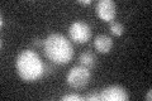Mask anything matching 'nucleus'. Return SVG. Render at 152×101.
Masks as SVG:
<instances>
[{
  "mask_svg": "<svg viewBox=\"0 0 152 101\" xmlns=\"http://www.w3.org/2000/svg\"><path fill=\"white\" fill-rule=\"evenodd\" d=\"M45 63L33 49H24L15 60V70L18 76L26 82H34L46 75Z\"/></svg>",
  "mask_w": 152,
  "mask_h": 101,
  "instance_id": "f257e3e1",
  "label": "nucleus"
},
{
  "mask_svg": "<svg viewBox=\"0 0 152 101\" xmlns=\"http://www.w3.org/2000/svg\"><path fill=\"white\" fill-rule=\"evenodd\" d=\"M43 53L56 65H67L74 58V47L65 36L60 33H51L45 38Z\"/></svg>",
  "mask_w": 152,
  "mask_h": 101,
  "instance_id": "f03ea898",
  "label": "nucleus"
},
{
  "mask_svg": "<svg viewBox=\"0 0 152 101\" xmlns=\"http://www.w3.org/2000/svg\"><path fill=\"white\" fill-rule=\"evenodd\" d=\"M91 73L84 66H74L66 75V84L74 90H83L90 84Z\"/></svg>",
  "mask_w": 152,
  "mask_h": 101,
  "instance_id": "7ed1b4c3",
  "label": "nucleus"
},
{
  "mask_svg": "<svg viewBox=\"0 0 152 101\" xmlns=\"http://www.w3.org/2000/svg\"><path fill=\"white\" fill-rule=\"evenodd\" d=\"M69 37L76 44H84L91 38V28L86 22L76 20L69 27Z\"/></svg>",
  "mask_w": 152,
  "mask_h": 101,
  "instance_id": "20e7f679",
  "label": "nucleus"
},
{
  "mask_svg": "<svg viewBox=\"0 0 152 101\" xmlns=\"http://www.w3.org/2000/svg\"><path fill=\"white\" fill-rule=\"evenodd\" d=\"M95 13L102 20L112 23L117 17V4L113 0H99L95 4Z\"/></svg>",
  "mask_w": 152,
  "mask_h": 101,
  "instance_id": "39448f33",
  "label": "nucleus"
},
{
  "mask_svg": "<svg viewBox=\"0 0 152 101\" xmlns=\"http://www.w3.org/2000/svg\"><path fill=\"white\" fill-rule=\"evenodd\" d=\"M128 99V91L119 85H110L100 90V101H126Z\"/></svg>",
  "mask_w": 152,
  "mask_h": 101,
  "instance_id": "423d86ee",
  "label": "nucleus"
},
{
  "mask_svg": "<svg viewBox=\"0 0 152 101\" xmlns=\"http://www.w3.org/2000/svg\"><path fill=\"white\" fill-rule=\"evenodd\" d=\"M94 47L99 53L107 54L113 48V39L107 34H99L94 39Z\"/></svg>",
  "mask_w": 152,
  "mask_h": 101,
  "instance_id": "0eeeda50",
  "label": "nucleus"
},
{
  "mask_svg": "<svg viewBox=\"0 0 152 101\" xmlns=\"http://www.w3.org/2000/svg\"><path fill=\"white\" fill-rule=\"evenodd\" d=\"M79 63H80V66L86 67L88 70H94L98 65V57L90 51L83 52V53L79 56Z\"/></svg>",
  "mask_w": 152,
  "mask_h": 101,
  "instance_id": "6e6552de",
  "label": "nucleus"
},
{
  "mask_svg": "<svg viewBox=\"0 0 152 101\" xmlns=\"http://www.w3.org/2000/svg\"><path fill=\"white\" fill-rule=\"evenodd\" d=\"M109 31H110V33L113 36L121 37L123 33H124V27H123V24L119 22H112L110 27H109Z\"/></svg>",
  "mask_w": 152,
  "mask_h": 101,
  "instance_id": "1a4fd4ad",
  "label": "nucleus"
},
{
  "mask_svg": "<svg viewBox=\"0 0 152 101\" xmlns=\"http://www.w3.org/2000/svg\"><path fill=\"white\" fill-rule=\"evenodd\" d=\"M62 101H84L85 97L79 94H67V95H64L61 97Z\"/></svg>",
  "mask_w": 152,
  "mask_h": 101,
  "instance_id": "9d476101",
  "label": "nucleus"
},
{
  "mask_svg": "<svg viewBox=\"0 0 152 101\" xmlns=\"http://www.w3.org/2000/svg\"><path fill=\"white\" fill-rule=\"evenodd\" d=\"M85 100L89 101H100V92H91L85 96Z\"/></svg>",
  "mask_w": 152,
  "mask_h": 101,
  "instance_id": "9b49d317",
  "label": "nucleus"
},
{
  "mask_svg": "<svg viewBox=\"0 0 152 101\" xmlns=\"http://www.w3.org/2000/svg\"><path fill=\"white\" fill-rule=\"evenodd\" d=\"M33 44H34L36 47H41V48H43V44H45V39H42V38H34L33 39Z\"/></svg>",
  "mask_w": 152,
  "mask_h": 101,
  "instance_id": "f8f14e48",
  "label": "nucleus"
},
{
  "mask_svg": "<svg viewBox=\"0 0 152 101\" xmlns=\"http://www.w3.org/2000/svg\"><path fill=\"white\" fill-rule=\"evenodd\" d=\"M77 3L81 4V5H90V4H91L93 1H91V0H79Z\"/></svg>",
  "mask_w": 152,
  "mask_h": 101,
  "instance_id": "ddd939ff",
  "label": "nucleus"
},
{
  "mask_svg": "<svg viewBox=\"0 0 152 101\" xmlns=\"http://www.w3.org/2000/svg\"><path fill=\"white\" fill-rule=\"evenodd\" d=\"M145 99H146V100H148V101H151V99H152V90L148 91V94L145 96Z\"/></svg>",
  "mask_w": 152,
  "mask_h": 101,
  "instance_id": "4468645a",
  "label": "nucleus"
}]
</instances>
